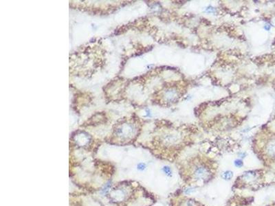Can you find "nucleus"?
Wrapping results in <instances>:
<instances>
[{
  "mask_svg": "<svg viewBox=\"0 0 275 206\" xmlns=\"http://www.w3.org/2000/svg\"><path fill=\"white\" fill-rule=\"evenodd\" d=\"M235 166H237V167H241L243 166V162L241 161V160H236L235 161Z\"/></svg>",
  "mask_w": 275,
  "mask_h": 206,
  "instance_id": "nucleus-3",
  "label": "nucleus"
},
{
  "mask_svg": "<svg viewBox=\"0 0 275 206\" xmlns=\"http://www.w3.org/2000/svg\"><path fill=\"white\" fill-rule=\"evenodd\" d=\"M210 175V172L204 166H198L195 168L194 176L197 179H206Z\"/></svg>",
  "mask_w": 275,
  "mask_h": 206,
  "instance_id": "nucleus-1",
  "label": "nucleus"
},
{
  "mask_svg": "<svg viewBox=\"0 0 275 206\" xmlns=\"http://www.w3.org/2000/svg\"><path fill=\"white\" fill-rule=\"evenodd\" d=\"M223 178L226 180H230L231 179V178L233 177V172H231V171H226L225 172H224L223 174Z\"/></svg>",
  "mask_w": 275,
  "mask_h": 206,
  "instance_id": "nucleus-2",
  "label": "nucleus"
}]
</instances>
